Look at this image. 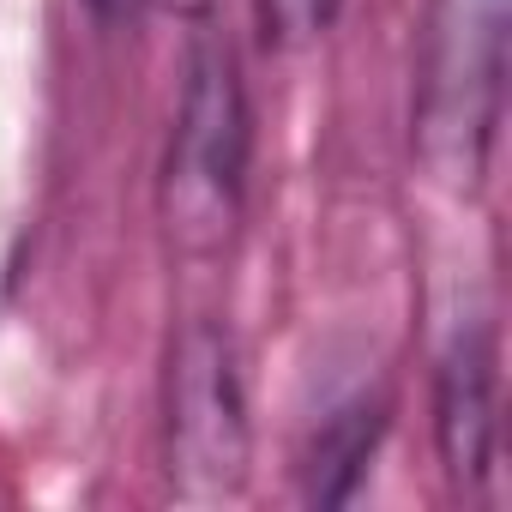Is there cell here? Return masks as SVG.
Listing matches in <instances>:
<instances>
[{
  "mask_svg": "<svg viewBox=\"0 0 512 512\" xmlns=\"http://www.w3.org/2000/svg\"><path fill=\"white\" fill-rule=\"evenodd\" d=\"M434 434H440L446 476L458 488H476L494 458V344L482 326H464L440 356Z\"/></svg>",
  "mask_w": 512,
  "mask_h": 512,
  "instance_id": "4",
  "label": "cell"
},
{
  "mask_svg": "<svg viewBox=\"0 0 512 512\" xmlns=\"http://www.w3.org/2000/svg\"><path fill=\"white\" fill-rule=\"evenodd\" d=\"M253 428L241 356L223 320L193 314L163 368V470L181 500H235L247 488Z\"/></svg>",
  "mask_w": 512,
  "mask_h": 512,
  "instance_id": "2",
  "label": "cell"
},
{
  "mask_svg": "<svg viewBox=\"0 0 512 512\" xmlns=\"http://www.w3.org/2000/svg\"><path fill=\"white\" fill-rule=\"evenodd\" d=\"M344 0H253V13H260V37L272 49H296V43H314L332 31Z\"/></svg>",
  "mask_w": 512,
  "mask_h": 512,
  "instance_id": "6",
  "label": "cell"
},
{
  "mask_svg": "<svg viewBox=\"0 0 512 512\" xmlns=\"http://www.w3.org/2000/svg\"><path fill=\"white\" fill-rule=\"evenodd\" d=\"M506 91V0H440L428 91H422V151L440 181L476 187L494 151Z\"/></svg>",
  "mask_w": 512,
  "mask_h": 512,
  "instance_id": "3",
  "label": "cell"
},
{
  "mask_svg": "<svg viewBox=\"0 0 512 512\" xmlns=\"http://www.w3.org/2000/svg\"><path fill=\"white\" fill-rule=\"evenodd\" d=\"M380 434H386V404L356 398L350 410H338V416L320 428V440H314V458H308V494H314L320 506L350 500V488H356L362 464L374 458Z\"/></svg>",
  "mask_w": 512,
  "mask_h": 512,
  "instance_id": "5",
  "label": "cell"
},
{
  "mask_svg": "<svg viewBox=\"0 0 512 512\" xmlns=\"http://www.w3.org/2000/svg\"><path fill=\"white\" fill-rule=\"evenodd\" d=\"M247 157L253 115L235 49L223 37H199L187 55V85L157 175V217L181 260H217L235 241L247 211Z\"/></svg>",
  "mask_w": 512,
  "mask_h": 512,
  "instance_id": "1",
  "label": "cell"
}]
</instances>
